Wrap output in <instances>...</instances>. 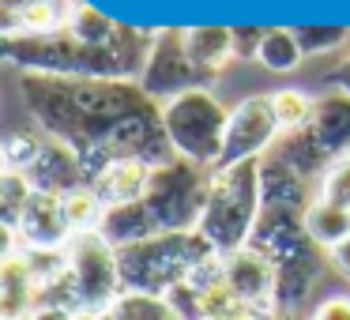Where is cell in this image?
Returning a JSON list of instances; mask_svg holds the SVG:
<instances>
[{"label": "cell", "instance_id": "1", "mask_svg": "<svg viewBox=\"0 0 350 320\" xmlns=\"http://www.w3.org/2000/svg\"><path fill=\"white\" fill-rule=\"evenodd\" d=\"M27 114L49 139H61L79 155L87 177H98L121 159L147 166L177 159L162 124V106L136 79H72L19 72Z\"/></svg>", "mask_w": 350, "mask_h": 320}, {"label": "cell", "instance_id": "2", "mask_svg": "<svg viewBox=\"0 0 350 320\" xmlns=\"http://www.w3.org/2000/svg\"><path fill=\"white\" fill-rule=\"evenodd\" d=\"M159 31L124 27L109 46H91L64 27L53 34L34 38H0L4 61L19 72H42V76H72V79H136L144 76Z\"/></svg>", "mask_w": 350, "mask_h": 320}, {"label": "cell", "instance_id": "3", "mask_svg": "<svg viewBox=\"0 0 350 320\" xmlns=\"http://www.w3.org/2000/svg\"><path fill=\"white\" fill-rule=\"evenodd\" d=\"M264 211V192H260V159L237 162V166H222L211 174V189H207V207L200 219V234L222 252L245 249L252 241L256 219Z\"/></svg>", "mask_w": 350, "mask_h": 320}, {"label": "cell", "instance_id": "4", "mask_svg": "<svg viewBox=\"0 0 350 320\" xmlns=\"http://www.w3.org/2000/svg\"><path fill=\"white\" fill-rule=\"evenodd\" d=\"M207 252H219V249L200 230H189V234H154L139 245L117 249L121 282H124V290H136V294L170 297L177 286H185L189 271Z\"/></svg>", "mask_w": 350, "mask_h": 320}, {"label": "cell", "instance_id": "5", "mask_svg": "<svg viewBox=\"0 0 350 320\" xmlns=\"http://www.w3.org/2000/svg\"><path fill=\"white\" fill-rule=\"evenodd\" d=\"M162 124L177 159H189L204 170H219L226 151L230 109L211 91H189L162 106Z\"/></svg>", "mask_w": 350, "mask_h": 320}, {"label": "cell", "instance_id": "6", "mask_svg": "<svg viewBox=\"0 0 350 320\" xmlns=\"http://www.w3.org/2000/svg\"><path fill=\"white\" fill-rule=\"evenodd\" d=\"M211 174L189 159H170L151 170V185H147L144 204L151 207L154 222L162 234H189L200 230L207 207V189H211Z\"/></svg>", "mask_w": 350, "mask_h": 320}, {"label": "cell", "instance_id": "7", "mask_svg": "<svg viewBox=\"0 0 350 320\" xmlns=\"http://www.w3.org/2000/svg\"><path fill=\"white\" fill-rule=\"evenodd\" d=\"M64 256H68L72 294H76L79 312L106 317L124 294L117 249L94 230V234H76L72 237L68 249H64Z\"/></svg>", "mask_w": 350, "mask_h": 320}, {"label": "cell", "instance_id": "8", "mask_svg": "<svg viewBox=\"0 0 350 320\" xmlns=\"http://www.w3.org/2000/svg\"><path fill=\"white\" fill-rule=\"evenodd\" d=\"M215 79L219 76L204 72L189 57V49H185V31L166 27V31H159V38H154L151 61H147L144 76H139V87H144L159 106H166V102L181 98V94H189V91H211Z\"/></svg>", "mask_w": 350, "mask_h": 320}, {"label": "cell", "instance_id": "9", "mask_svg": "<svg viewBox=\"0 0 350 320\" xmlns=\"http://www.w3.org/2000/svg\"><path fill=\"white\" fill-rule=\"evenodd\" d=\"M282 124L275 117L271 94H249L230 109V129H226V151H222V166H237V162H252L271 155L279 144Z\"/></svg>", "mask_w": 350, "mask_h": 320}, {"label": "cell", "instance_id": "10", "mask_svg": "<svg viewBox=\"0 0 350 320\" xmlns=\"http://www.w3.org/2000/svg\"><path fill=\"white\" fill-rule=\"evenodd\" d=\"M226 286L264 317L279 312V267L271 256H264L252 245L226 256Z\"/></svg>", "mask_w": 350, "mask_h": 320}, {"label": "cell", "instance_id": "11", "mask_svg": "<svg viewBox=\"0 0 350 320\" xmlns=\"http://www.w3.org/2000/svg\"><path fill=\"white\" fill-rule=\"evenodd\" d=\"M72 237H76V230L68 222L64 200L49 196V192H34L16 226V245L19 249H38V252H64Z\"/></svg>", "mask_w": 350, "mask_h": 320}, {"label": "cell", "instance_id": "12", "mask_svg": "<svg viewBox=\"0 0 350 320\" xmlns=\"http://www.w3.org/2000/svg\"><path fill=\"white\" fill-rule=\"evenodd\" d=\"M249 245L260 249L264 256H271L275 267L286 264V260H294V256H301V252H309V249H320V245H312L309 230H305V211H294V207H271V204H264Z\"/></svg>", "mask_w": 350, "mask_h": 320}, {"label": "cell", "instance_id": "13", "mask_svg": "<svg viewBox=\"0 0 350 320\" xmlns=\"http://www.w3.org/2000/svg\"><path fill=\"white\" fill-rule=\"evenodd\" d=\"M27 181L34 185V192H49V196H61L64 200V196H72V192L87 189V185H91V177H87L79 155L72 151L68 144L46 136L38 159H34L31 170H27Z\"/></svg>", "mask_w": 350, "mask_h": 320}, {"label": "cell", "instance_id": "14", "mask_svg": "<svg viewBox=\"0 0 350 320\" xmlns=\"http://www.w3.org/2000/svg\"><path fill=\"white\" fill-rule=\"evenodd\" d=\"M42 309V282L23 249L0 256V320H31Z\"/></svg>", "mask_w": 350, "mask_h": 320}, {"label": "cell", "instance_id": "15", "mask_svg": "<svg viewBox=\"0 0 350 320\" xmlns=\"http://www.w3.org/2000/svg\"><path fill=\"white\" fill-rule=\"evenodd\" d=\"M151 170L139 159H121L113 166H106L98 177L91 181L94 196L106 207H124V204H139L147 196V185H151Z\"/></svg>", "mask_w": 350, "mask_h": 320}, {"label": "cell", "instance_id": "16", "mask_svg": "<svg viewBox=\"0 0 350 320\" xmlns=\"http://www.w3.org/2000/svg\"><path fill=\"white\" fill-rule=\"evenodd\" d=\"M309 132L332 162L347 159L350 155V94L332 91L327 98H317V114H312Z\"/></svg>", "mask_w": 350, "mask_h": 320}, {"label": "cell", "instance_id": "17", "mask_svg": "<svg viewBox=\"0 0 350 320\" xmlns=\"http://www.w3.org/2000/svg\"><path fill=\"white\" fill-rule=\"evenodd\" d=\"M260 192H264V204L271 207H294V211H305L317 196H309V185L297 174L294 166H286L275 155H264L260 159Z\"/></svg>", "mask_w": 350, "mask_h": 320}, {"label": "cell", "instance_id": "18", "mask_svg": "<svg viewBox=\"0 0 350 320\" xmlns=\"http://www.w3.org/2000/svg\"><path fill=\"white\" fill-rule=\"evenodd\" d=\"M102 237H106L113 249H124V245H139L147 237L162 234L159 222H154L151 207L139 200V204H124V207H106V219H102Z\"/></svg>", "mask_w": 350, "mask_h": 320}, {"label": "cell", "instance_id": "19", "mask_svg": "<svg viewBox=\"0 0 350 320\" xmlns=\"http://www.w3.org/2000/svg\"><path fill=\"white\" fill-rule=\"evenodd\" d=\"M185 49H189V57L204 72L222 76V68L230 61H237L234 57V27H189L185 31Z\"/></svg>", "mask_w": 350, "mask_h": 320}, {"label": "cell", "instance_id": "20", "mask_svg": "<svg viewBox=\"0 0 350 320\" xmlns=\"http://www.w3.org/2000/svg\"><path fill=\"white\" fill-rule=\"evenodd\" d=\"M275 159H282L286 166H294L297 174L309 181V177H324V170L332 166V159L324 155V147L312 139L309 129H297V132H282L279 144L271 147Z\"/></svg>", "mask_w": 350, "mask_h": 320}, {"label": "cell", "instance_id": "21", "mask_svg": "<svg viewBox=\"0 0 350 320\" xmlns=\"http://www.w3.org/2000/svg\"><path fill=\"white\" fill-rule=\"evenodd\" d=\"M305 230H309L312 245L332 252L335 245H342L350 237V207L327 204V200H312L305 207Z\"/></svg>", "mask_w": 350, "mask_h": 320}, {"label": "cell", "instance_id": "22", "mask_svg": "<svg viewBox=\"0 0 350 320\" xmlns=\"http://www.w3.org/2000/svg\"><path fill=\"white\" fill-rule=\"evenodd\" d=\"M256 61L264 64L267 72H275V76H286V72H294L297 64L305 61V53H301L297 34L290 31V27H271V31H264Z\"/></svg>", "mask_w": 350, "mask_h": 320}, {"label": "cell", "instance_id": "23", "mask_svg": "<svg viewBox=\"0 0 350 320\" xmlns=\"http://www.w3.org/2000/svg\"><path fill=\"white\" fill-rule=\"evenodd\" d=\"M109 320H185L174 309V302L162 294H136V290H124L121 302L106 312Z\"/></svg>", "mask_w": 350, "mask_h": 320}, {"label": "cell", "instance_id": "24", "mask_svg": "<svg viewBox=\"0 0 350 320\" xmlns=\"http://www.w3.org/2000/svg\"><path fill=\"white\" fill-rule=\"evenodd\" d=\"M271 106H275V117H279L282 132L309 129L312 114H317V98L309 91H301V87H282V91H275Z\"/></svg>", "mask_w": 350, "mask_h": 320}, {"label": "cell", "instance_id": "25", "mask_svg": "<svg viewBox=\"0 0 350 320\" xmlns=\"http://www.w3.org/2000/svg\"><path fill=\"white\" fill-rule=\"evenodd\" d=\"M31 196H34V185L27 181V174H16V170H4L0 174V222H4V230L16 234Z\"/></svg>", "mask_w": 350, "mask_h": 320}, {"label": "cell", "instance_id": "26", "mask_svg": "<svg viewBox=\"0 0 350 320\" xmlns=\"http://www.w3.org/2000/svg\"><path fill=\"white\" fill-rule=\"evenodd\" d=\"M64 211H68V222L76 234H94V230H102V219H106V204L94 196L91 185L64 196Z\"/></svg>", "mask_w": 350, "mask_h": 320}, {"label": "cell", "instance_id": "27", "mask_svg": "<svg viewBox=\"0 0 350 320\" xmlns=\"http://www.w3.org/2000/svg\"><path fill=\"white\" fill-rule=\"evenodd\" d=\"M42 144H46V139L31 136V132H8V136H4V147H0V155H4V170L27 174V170H31V162L38 159Z\"/></svg>", "mask_w": 350, "mask_h": 320}, {"label": "cell", "instance_id": "28", "mask_svg": "<svg viewBox=\"0 0 350 320\" xmlns=\"http://www.w3.org/2000/svg\"><path fill=\"white\" fill-rule=\"evenodd\" d=\"M294 34H297V46H301L305 57H324L350 38L347 27H294Z\"/></svg>", "mask_w": 350, "mask_h": 320}, {"label": "cell", "instance_id": "29", "mask_svg": "<svg viewBox=\"0 0 350 320\" xmlns=\"http://www.w3.org/2000/svg\"><path fill=\"white\" fill-rule=\"evenodd\" d=\"M317 200L350 207V159H339L324 170V177L317 181Z\"/></svg>", "mask_w": 350, "mask_h": 320}, {"label": "cell", "instance_id": "30", "mask_svg": "<svg viewBox=\"0 0 350 320\" xmlns=\"http://www.w3.org/2000/svg\"><path fill=\"white\" fill-rule=\"evenodd\" d=\"M264 31L260 27H234V57L237 61H256Z\"/></svg>", "mask_w": 350, "mask_h": 320}, {"label": "cell", "instance_id": "31", "mask_svg": "<svg viewBox=\"0 0 350 320\" xmlns=\"http://www.w3.org/2000/svg\"><path fill=\"white\" fill-rule=\"evenodd\" d=\"M309 320H350V294H327L312 305Z\"/></svg>", "mask_w": 350, "mask_h": 320}, {"label": "cell", "instance_id": "32", "mask_svg": "<svg viewBox=\"0 0 350 320\" xmlns=\"http://www.w3.org/2000/svg\"><path fill=\"white\" fill-rule=\"evenodd\" d=\"M324 83L332 87V91H339V94H350V53L342 57L339 64H335L332 72L324 76Z\"/></svg>", "mask_w": 350, "mask_h": 320}, {"label": "cell", "instance_id": "33", "mask_svg": "<svg viewBox=\"0 0 350 320\" xmlns=\"http://www.w3.org/2000/svg\"><path fill=\"white\" fill-rule=\"evenodd\" d=\"M327 260H332V267H335V271H339L342 279L350 282V237H347L342 245H335V249L327 252Z\"/></svg>", "mask_w": 350, "mask_h": 320}, {"label": "cell", "instance_id": "34", "mask_svg": "<svg viewBox=\"0 0 350 320\" xmlns=\"http://www.w3.org/2000/svg\"><path fill=\"white\" fill-rule=\"evenodd\" d=\"M76 317H79V312L68 309V305H42L31 320H76Z\"/></svg>", "mask_w": 350, "mask_h": 320}, {"label": "cell", "instance_id": "35", "mask_svg": "<svg viewBox=\"0 0 350 320\" xmlns=\"http://www.w3.org/2000/svg\"><path fill=\"white\" fill-rule=\"evenodd\" d=\"M34 4H61V0H0V16H12V12L34 8Z\"/></svg>", "mask_w": 350, "mask_h": 320}, {"label": "cell", "instance_id": "36", "mask_svg": "<svg viewBox=\"0 0 350 320\" xmlns=\"http://www.w3.org/2000/svg\"><path fill=\"white\" fill-rule=\"evenodd\" d=\"M271 320H301V317H297V312H275Z\"/></svg>", "mask_w": 350, "mask_h": 320}, {"label": "cell", "instance_id": "37", "mask_svg": "<svg viewBox=\"0 0 350 320\" xmlns=\"http://www.w3.org/2000/svg\"><path fill=\"white\" fill-rule=\"evenodd\" d=\"M76 320H106V317H94V312H79Z\"/></svg>", "mask_w": 350, "mask_h": 320}, {"label": "cell", "instance_id": "38", "mask_svg": "<svg viewBox=\"0 0 350 320\" xmlns=\"http://www.w3.org/2000/svg\"><path fill=\"white\" fill-rule=\"evenodd\" d=\"M347 159H350V155H347Z\"/></svg>", "mask_w": 350, "mask_h": 320}]
</instances>
